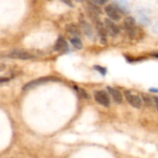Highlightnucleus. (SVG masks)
<instances>
[{
	"label": "nucleus",
	"mask_w": 158,
	"mask_h": 158,
	"mask_svg": "<svg viewBox=\"0 0 158 158\" xmlns=\"http://www.w3.org/2000/svg\"><path fill=\"white\" fill-rule=\"evenodd\" d=\"M59 80L55 78V77H44V78H39L37 80H34V81H31L30 82H28L27 84L24 85L23 87V91H28V90H31V89H33L39 85H42V84H44V83H47V82H50V81H58Z\"/></svg>",
	"instance_id": "1"
},
{
	"label": "nucleus",
	"mask_w": 158,
	"mask_h": 158,
	"mask_svg": "<svg viewBox=\"0 0 158 158\" xmlns=\"http://www.w3.org/2000/svg\"><path fill=\"white\" fill-rule=\"evenodd\" d=\"M8 57L12 59H19V60H29V59H33L35 56L31 52L25 50H13L8 54Z\"/></svg>",
	"instance_id": "2"
},
{
	"label": "nucleus",
	"mask_w": 158,
	"mask_h": 158,
	"mask_svg": "<svg viewBox=\"0 0 158 158\" xmlns=\"http://www.w3.org/2000/svg\"><path fill=\"white\" fill-rule=\"evenodd\" d=\"M105 11L106 13V15L108 16V18L113 20V21H118L121 19V12L119 11V9L113 4V5H108L106 6Z\"/></svg>",
	"instance_id": "3"
},
{
	"label": "nucleus",
	"mask_w": 158,
	"mask_h": 158,
	"mask_svg": "<svg viewBox=\"0 0 158 158\" xmlns=\"http://www.w3.org/2000/svg\"><path fill=\"white\" fill-rule=\"evenodd\" d=\"M94 99L101 106H104L106 107H108L110 106V98H109L108 94L106 91L94 92Z\"/></svg>",
	"instance_id": "4"
},
{
	"label": "nucleus",
	"mask_w": 158,
	"mask_h": 158,
	"mask_svg": "<svg viewBox=\"0 0 158 158\" xmlns=\"http://www.w3.org/2000/svg\"><path fill=\"white\" fill-rule=\"evenodd\" d=\"M104 25H105V28H106L107 33L109 35H111L112 37H116L119 33L118 26L110 19H106L104 21Z\"/></svg>",
	"instance_id": "5"
},
{
	"label": "nucleus",
	"mask_w": 158,
	"mask_h": 158,
	"mask_svg": "<svg viewBox=\"0 0 158 158\" xmlns=\"http://www.w3.org/2000/svg\"><path fill=\"white\" fill-rule=\"evenodd\" d=\"M125 96L127 101L130 103L131 106H132L135 108H141L143 106V100L140 96L132 94L130 91H125Z\"/></svg>",
	"instance_id": "6"
},
{
	"label": "nucleus",
	"mask_w": 158,
	"mask_h": 158,
	"mask_svg": "<svg viewBox=\"0 0 158 158\" xmlns=\"http://www.w3.org/2000/svg\"><path fill=\"white\" fill-rule=\"evenodd\" d=\"M95 29L97 31V33L100 37V41L103 44H106V35H107V31L105 28V25L103 22H101L100 20H96L95 21Z\"/></svg>",
	"instance_id": "7"
},
{
	"label": "nucleus",
	"mask_w": 158,
	"mask_h": 158,
	"mask_svg": "<svg viewBox=\"0 0 158 158\" xmlns=\"http://www.w3.org/2000/svg\"><path fill=\"white\" fill-rule=\"evenodd\" d=\"M124 26L126 28V30L128 31V32L133 36L136 31V21L134 19V18L132 17H127L124 19Z\"/></svg>",
	"instance_id": "8"
},
{
	"label": "nucleus",
	"mask_w": 158,
	"mask_h": 158,
	"mask_svg": "<svg viewBox=\"0 0 158 158\" xmlns=\"http://www.w3.org/2000/svg\"><path fill=\"white\" fill-rule=\"evenodd\" d=\"M98 6H99L94 5V4H93L92 2H89V3L87 4V7H86L87 12H88V14L90 15V17L93 18L94 19H95V18L101 13V9H100V7H98Z\"/></svg>",
	"instance_id": "9"
},
{
	"label": "nucleus",
	"mask_w": 158,
	"mask_h": 158,
	"mask_svg": "<svg viewBox=\"0 0 158 158\" xmlns=\"http://www.w3.org/2000/svg\"><path fill=\"white\" fill-rule=\"evenodd\" d=\"M55 50L56 51H58V52H64L66 50H68L69 46H68V44L66 42V40L62 37V36H59L58 39L56 40V44H55V46H54Z\"/></svg>",
	"instance_id": "10"
},
{
	"label": "nucleus",
	"mask_w": 158,
	"mask_h": 158,
	"mask_svg": "<svg viewBox=\"0 0 158 158\" xmlns=\"http://www.w3.org/2000/svg\"><path fill=\"white\" fill-rule=\"evenodd\" d=\"M114 5L123 14H126V13H129L130 12V7H129V2H128V0H115Z\"/></svg>",
	"instance_id": "11"
},
{
	"label": "nucleus",
	"mask_w": 158,
	"mask_h": 158,
	"mask_svg": "<svg viewBox=\"0 0 158 158\" xmlns=\"http://www.w3.org/2000/svg\"><path fill=\"white\" fill-rule=\"evenodd\" d=\"M107 91L108 93L110 94V95L112 96V98L114 99V101L117 103V104H121L123 99H122V94L121 93L115 89V88H112V87H107Z\"/></svg>",
	"instance_id": "12"
},
{
	"label": "nucleus",
	"mask_w": 158,
	"mask_h": 158,
	"mask_svg": "<svg viewBox=\"0 0 158 158\" xmlns=\"http://www.w3.org/2000/svg\"><path fill=\"white\" fill-rule=\"evenodd\" d=\"M137 14H138V19H139V20H140V22L142 24H143V25H148L149 24V22H150V17H149L148 13L143 8L139 9L138 12H137Z\"/></svg>",
	"instance_id": "13"
},
{
	"label": "nucleus",
	"mask_w": 158,
	"mask_h": 158,
	"mask_svg": "<svg viewBox=\"0 0 158 158\" xmlns=\"http://www.w3.org/2000/svg\"><path fill=\"white\" fill-rule=\"evenodd\" d=\"M81 30H82V31L84 32V34L89 37L92 38L94 37V33H93V29L92 26L85 20H81Z\"/></svg>",
	"instance_id": "14"
},
{
	"label": "nucleus",
	"mask_w": 158,
	"mask_h": 158,
	"mask_svg": "<svg viewBox=\"0 0 158 158\" xmlns=\"http://www.w3.org/2000/svg\"><path fill=\"white\" fill-rule=\"evenodd\" d=\"M67 31L69 33L72 34L74 37H79L81 35V28L76 24H69L67 26Z\"/></svg>",
	"instance_id": "15"
},
{
	"label": "nucleus",
	"mask_w": 158,
	"mask_h": 158,
	"mask_svg": "<svg viewBox=\"0 0 158 158\" xmlns=\"http://www.w3.org/2000/svg\"><path fill=\"white\" fill-rule=\"evenodd\" d=\"M70 43L78 50H80V49L82 48V42L81 41V39L79 37H73V38H71L70 39Z\"/></svg>",
	"instance_id": "16"
},
{
	"label": "nucleus",
	"mask_w": 158,
	"mask_h": 158,
	"mask_svg": "<svg viewBox=\"0 0 158 158\" xmlns=\"http://www.w3.org/2000/svg\"><path fill=\"white\" fill-rule=\"evenodd\" d=\"M94 69L95 70H97L98 72H100L103 76H105V75L106 74V72H107L106 69L104 68V67H101V66H94Z\"/></svg>",
	"instance_id": "17"
},
{
	"label": "nucleus",
	"mask_w": 158,
	"mask_h": 158,
	"mask_svg": "<svg viewBox=\"0 0 158 158\" xmlns=\"http://www.w3.org/2000/svg\"><path fill=\"white\" fill-rule=\"evenodd\" d=\"M90 2H92L93 4L96 5V6H103L106 5L107 0H90Z\"/></svg>",
	"instance_id": "18"
},
{
	"label": "nucleus",
	"mask_w": 158,
	"mask_h": 158,
	"mask_svg": "<svg viewBox=\"0 0 158 158\" xmlns=\"http://www.w3.org/2000/svg\"><path fill=\"white\" fill-rule=\"evenodd\" d=\"M9 81V79L8 78H6V77H0V84L2 83H6V82H8Z\"/></svg>",
	"instance_id": "19"
},
{
	"label": "nucleus",
	"mask_w": 158,
	"mask_h": 158,
	"mask_svg": "<svg viewBox=\"0 0 158 158\" xmlns=\"http://www.w3.org/2000/svg\"><path fill=\"white\" fill-rule=\"evenodd\" d=\"M62 2H64L65 4H67L68 6H72V3H71V1L70 0H61Z\"/></svg>",
	"instance_id": "20"
},
{
	"label": "nucleus",
	"mask_w": 158,
	"mask_h": 158,
	"mask_svg": "<svg viewBox=\"0 0 158 158\" xmlns=\"http://www.w3.org/2000/svg\"><path fill=\"white\" fill-rule=\"evenodd\" d=\"M154 101H155V105H156V109H157V111H158V97L157 96H155V97H154Z\"/></svg>",
	"instance_id": "21"
},
{
	"label": "nucleus",
	"mask_w": 158,
	"mask_h": 158,
	"mask_svg": "<svg viewBox=\"0 0 158 158\" xmlns=\"http://www.w3.org/2000/svg\"><path fill=\"white\" fill-rule=\"evenodd\" d=\"M5 65L4 64H0V71H2V70H4L5 69Z\"/></svg>",
	"instance_id": "22"
},
{
	"label": "nucleus",
	"mask_w": 158,
	"mask_h": 158,
	"mask_svg": "<svg viewBox=\"0 0 158 158\" xmlns=\"http://www.w3.org/2000/svg\"><path fill=\"white\" fill-rule=\"evenodd\" d=\"M150 92H155V93H158V89H156V88H151V89H150Z\"/></svg>",
	"instance_id": "23"
},
{
	"label": "nucleus",
	"mask_w": 158,
	"mask_h": 158,
	"mask_svg": "<svg viewBox=\"0 0 158 158\" xmlns=\"http://www.w3.org/2000/svg\"><path fill=\"white\" fill-rule=\"evenodd\" d=\"M152 56H155V57H156V58H158V53H154V54H152Z\"/></svg>",
	"instance_id": "24"
},
{
	"label": "nucleus",
	"mask_w": 158,
	"mask_h": 158,
	"mask_svg": "<svg viewBox=\"0 0 158 158\" xmlns=\"http://www.w3.org/2000/svg\"><path fill=\"white\" fill-rule=\"evenodd\" d=\"M76 1H78V2H81V1H83V0H76Z\"/></svg>",
	"instance_id": "25"
}]
</instances>
